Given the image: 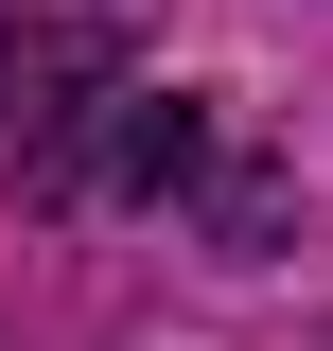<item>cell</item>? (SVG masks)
Segmentation results:
<instances>
[{"label": "cell", "instance_id": "cell-2", "mask_svg": "<svg viewBox=\"0 0 333 351\" xmlns=\"http://www.w3.org/2000/svg\"><path fill=\"white\" fill-rule=\"evenodd\" d=\"M106 88H123V0H18L0 18V176L53 123H88Z\"/></svg>", "mask_w": 333, "mask_h": 351}, {"label": "cell", "instance_id": "cell-1", "mask_svg": "<svg viewBox=\"0 0 333 351\" xmlns=\"http://www.w3.org/2000/svg\"><path fill=\"white\" fill-rule=\"evenodd\" d=\"M193 176H210V106L123 71L88 123H53L36 158H18V193H36V211H158V193H193Z\"/></svg>", "mask_w": 333, "mask_h": 351}]
</instances>
